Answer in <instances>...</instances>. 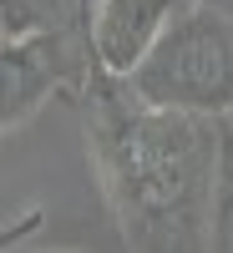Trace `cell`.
<instances>
[{"label": "cell", "mask_w": 233, "mask_h": 253, "mask_svg": "<svg viewBox=\"0 0 233 253\" xmlns=\"http://www.w3.org/2000/svg\"><path fill=\"white\" fill-rule=\"evenodd\" d=\"M96 5H101V0H81V15L92 20V10H96Z\"/></svg>", "instance_id": "obj_6"}, {"label": "cell", "mask_w": 233, "mask_h": 253, "mask_svg": "<svg viewBox=\"0 0 233 253\" xmlns=\"http://www.w3.org/2000/svg\"><path fill=\"white\" fill-rule=\"evenodd\" d=\"M87 162L112 228L137 253L213 248L218 117L147 101L127 76L96 66L76 96Z\"/></svg>", "instance_id": "obj_1"}, {"label": "cell", "mask_w": 233, "mask_h": 253, "mask_svg": "<svg viewBox=\"0 0 233 253\" xmlns=\"http://www.w3.org/2000/svg\"><path fill=\"white\" fill-rule=\"evenodd\" d=\"M183 5L187 0H101L92 10V20H87L96 61L117 76H132Z\"/></svg>", "instance_id": "obj_4"}, {"label": "cell", "mask_w": 233, "mask_h": 253, "mask_svg": "<svg viewBox=\"0 0 233 253\" xmlns=\"http://www.w3.org/2000/svg\"><path fill=\"white\" fill-rule=\"evenodd\" d=\"M101 66L87 26H36L0 46V132L15 137L51 107V96H81Z\"/></svg>", "instance_id": "obj_3"}, {"label": "cell", "mask_w": 233, "mask_h": 253, "mask_svg": "<svg viewBox=\"0 0 233 253\" xmlns=\"http://www.w3.org/2000/svg\"><path fill=\"white\" fill-rule=\"evenodd\" d=\"M127 81L157 107L198 117L233 112V10L183 5Z\"/></svg>", "instance_id": "obj_2"}, {"label": "cell", "mask_w": 233, "mask_h": 253, "mask_svg": "<svg viewBox=\"0 0 233 253\" xmlns=\"http://www.w3.org/2000/svg\"><path fill=\"white\" fill-rule=\"evenodd\" d=\"M213 248L233 253V112L218 117V167H213Z\"/></svg>", "instance_id": "obj_5"}]
</instances>
